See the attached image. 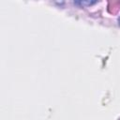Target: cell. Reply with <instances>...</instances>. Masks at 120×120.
<instances>
[{
  "label": "cell",
  "mask_w": 120,
  "mask_h": 120,
  "mask_svg": "<svg viewBox=\"0 0 120 120\" xmlns=\"http://www.w3.org/2000/svg\"><path fill=\"white\" fill-rule=\"evenodd\" d=\"M119 23H120V18H119Z\"/></svg>",
  "instance_id": "6da1fadb"
}]
</instances>
